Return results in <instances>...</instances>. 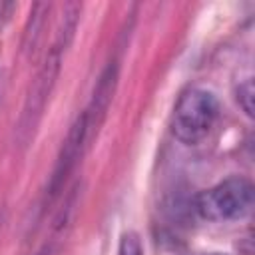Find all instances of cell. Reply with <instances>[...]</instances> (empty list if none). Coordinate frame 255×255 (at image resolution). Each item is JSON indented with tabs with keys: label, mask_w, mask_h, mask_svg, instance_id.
I'll return each mask as SVG.
<instances>
[{
	"label": "cell",
	"mask_w": 255,
	"mask_h": 255,
	"mask_svg": "<svg viewBox=\"0 0 255 255\" xmlns=\"http://www.w3.org/2000/svg\"><path fill=\"white\" fill-rule=\"evenodd\" d=\"M78 16H80V6L70 2L64 6L62 10V16H60V22H58V30H56V38L32 82V88L28 92V98H26V104L22 108V114H20V122H18V137L22 143H28L32 133H34V128L38 126L42 114H44V108H46V102L56 86V80H58V74H60V68H62V58L68 50V46L72 44V38H74V32H76V26H78Z\"/></svg>",
	"instance_id": "1"
},
{
	"label": "cell",
	"mask_w": 255,
	"mask_h": 255,
	"mask_svg": "<svg viewBox=\"0 0 255 255\" xmlns=\"http://www.w3.org/2000/svg\"><path fill=\"white\" fill-rule=\"evenodd\" d=\"M217 118L219 102L215 94L203 88H191L175 104L171 131L181 143L195 145L209 135Z\"/></svg>",
	"instance_id": "2"
},
{
	"label": "cell",
	"mask_w": 255,
	"mask_h": 255,
	"mask_svg": "<svg viewBox=\"0 0 255 255\" xmlns=\"http://www.w3.org/2000/svg\"><path fill=\"white\" fill-rule=\"evenodd\" d=\"M255 191L249 179L229 177L195 197V211L207 221H235L243 219L253 209Z\"/></svg>",
	"instance_id": "3"
},
{
	"label": "cell",
	"mask_w": 255,
	"mask_h": 255,
	"mask_svg": "<svg viewBox=\"0 0 255 255\" xmlns=\"http://www.w3.org/2000/svg\"><path fill=\"white\" fill-rule=\"evenodd\" d=\"M86 143H88V120H86V112H82L74 120V124L68 129L66 139L62 141V147H60L52 177L48 181L46 201H52L64 189V183H66L68 175L72 173V169L76 167L78 159L82 157V151H84Z\"/></svg>",
	"instance_id": "4"
},
{
	"label": "cell",
	"mask_w": 255,
	"mask_h": 255,
	"mask_svg": "<svg viewBox=\"0 0 255 255\" xmlns=\"http://www.w3.org/2000/svg\"><path fill=\"white\" fill-rule=\"evenodd\" d=\"M116 78H118V68L116 64H110L104 74L100 76L98 84H96V90H94V96H92V102H90V108L86 110V120H88V141L94 137V133L98 131V128L102 126L106 114H108V108L112 104V98H114V90H116Z\"/></svg>",
	"instance_id": "5"
},
{
	"label": "cell",
	"mask_w": 255,
	"mask_h": 255,
	"mask_svg": "<svg viewBox=\"0 0 255 255\" xmlns=\"http://www.w3.org/2000/svg\"><path fill=\"white\" fill-rule=\"evenodd\" d=\"M48 10L46 4H34V10L30 12V20H28V28H26V36H24V48L26 50H34L38 40H40V30L44 26V12Z\"/></svg>",
	"instance_id": "6"
},
{
	"label": "cell",
	"mask_w": 255,
	"mask_h": 255,
	"mask_svg": "<svg viewBox=\"0 0 255 255\" xmlns=\"http://www.w3.org/2000/svg\"><path fill=\"white\" fill-rule=\"evenodd\" d=\"M237 104L241 106V110L249 116V118H253V96H255V90H253V80L251 78H247V80H243L239 86H237Z\"/></svg>",
	"instance_id": "7"
},
{
	"label": "cell",
	"mask_w": 255,
	"mask_h": 255,
	"mask_svg": "<svg viewBox=\"0 0 255 255\" xmlns=\"http://www.w3.org/2000/svg\"><path fill=\"white\" fill-rule=\"evenodd\" d=\"M118 255H143L141 241H139V237H137L133 231H129V233H124V235H122Z\"/></svg>",
	"instance_id": "8"
}]
</instances>
